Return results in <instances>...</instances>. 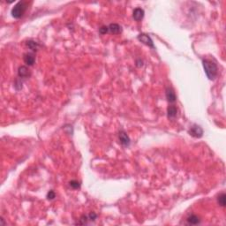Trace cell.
I'll list each match as a JSON object with an SVG mask.
<instances>
[{
    "instance_id": "4",
    "label": "cell",
    "mask_w": 226,
    "mask_h": 226,
    "mask_svg": "<svg viewBox=\"0 0 226 226\" xmlns=\"http://www.w3.org/2000/svg\"><path fill=\"white\" fill-rule=\"evenodd\" d=\"M138 40L141 42H143L144 44H146L147 46L151 47L153 49L155 48V45H154V42L152 39H151V37L149 35L146 34H140L138 35Z\"/></svg>"
},
{
    "instance_id": "15",
    "label": "cell",
    "mask_w": 226,
    "mask_h": 226,
    "mask_svg": "<svg viewBox=\"0 0 226 226\" xmlns=\"http://www.w3.org/2000/svg\"><path fill=\"white\" fill-rule=\"evenodd\" d=\"M69 185H70V186H71L73 189H79L80 187V182L77 181V180H72V181H70Z\"/></svg>"
},
{
    "instance_id": "9",
    "label": "cell",
    "mask_w": 226,
    "mask_h": 226,
    "mask_svg": "<svg viewBox=\"0 0 226 226\" xmlns=\"http://www.w3.org/2000/svg\"><path fill=\"white\" fill-rule=\"evenodd\" d=\"M18 75L20 76V78H27L31 75V73L29 72L28 68L25 66H22L19 68L18 70Z\"/></svg>"
},
{
    "instance_id": "2",
    "label": "cell",
    "mask_w": 226,
    "mask_h": 226,
    "mask_svg": "<svg viewBox=\"0 0 226 226\" xmlns=\"http://www.w3.org/2000/svg\"><path fill=\"white\" fill-rule=\"evenodd\" d=\"M26 10H27V4L23 1H20L12 9L11 14L14 19H20L24 15Z\"/></svg>"
},
{
    "instance_id": "13",
    "label": "cell",
    "mask_w": 226,
    "mask_h": 226,
    "mask_svg": "<svg viewBox=\"0 0 226 226\" xmlns=\"http://www.w3.org/2000/svg\"><path fill=\"white\" fill-rule=\"evenodd\" d=\"M27 45L30 50H32L33 51H35V50H37V49H38V47H39V43L36 42H34V41L33 40H29L27 41Z\"/></svg>"
},
{
    "instance_id": "7",
    "label": "cell",
    "mask_w": 226,
    "mask_h": 226,
    "mask_svg": "<svg viewBox=\"0 0 226 226\" xmlns=\"http://www.w3.org/2000/svg\"><path fill=\"white\" fill-rule=\"evenodd\" d=\"M24 62L27 64V66H33L35 62V57H34V54L32 52H27V53L24 54Z\"/></svg>"
},
{
    "instance_id": "18",
    "label": "cell",
    "mask_w": 226,
    "mask_h": 226,
    "mask_svg": "<svg viewBox=\"0 0 226 226\" xmlns=\"http://www.w3.org/2000/svg\"><path fill=\"white\" fill-rule=\"evenodd\" d=\"M87 220H89L88 219V216H82L80 217V222H79V224H86L87 222Z\"/></svg>"
},
{
    "instance_id": "16",
    "label": "cell",
    "mask_w": 226,
    "mask_h": 226,
    "mask_svg": "<svg viewBox=\"0 0 226 226\" xmlns=\"http://www.w3.org/2000/svg\"><path fill=\"white\" fill-rule=\"evenodd\" d=\"M55 197H56V193H55V192L52 191V190H50V191L48 193V194H47V199L50 200L55 199Z\"/></svg>"
},
{
    "instance_id": "8",
    "label": "cell",
    "mask_w": 226,
    "mask_h": 226,
    "mask_svg": "<svg viewBox=\"0 0 226 226\" xmlns=\"http://www.w3.org/2000/svg\"><path fill=\"white\" fill-rule=\"evenodd\" d=\"M133 17L136 21H140L144 17V10L140 7L135 8L133 13Z\"/></svg>"
},
{
    "instance_id": "1",
    "label": "cell",
    "mask_w": 226,
    "mask_h": 226,
    "mask_svg": "<svg viewBox=\"0 0 226 226\" xmlns=\"http://www.w3.org/2000/svg\"><path fill=\"white\" fill-rule=\"evenodd\" d=\"M202 65L208 78L209 80H215L218 73V67L216 62L210 59H202Z\"/></svg>"
},
{
    "instance_id": "10",
    "label": "cell",
    "mask_w": 226,
    "mask_h": 226,
    "mask_svg": "<svg viewBox=\"0 0 226 226\" xmlns=\"http://www.w3.org/2000/svg\"><path fill=\"white\" fill-rule=\"evenodd\" d=\"M177 113H178V108L175 106V105H170L167 109V114H168V118L169 119H174L176 118L177 116Z\"/></svg>"
},
{
    "instance_id": "14",
    "label": "cell",
    "mask_w": 226,
    "mask_h": 226,
    "mask_svg": "<svg viewBox=\"0 0 226 226\" xmlns=\"http://www.w3.org/2000/svg\"><path fill=\"white\" fill-rule=\"evenodd\" d=\"M217 201L219 203L220 206L222 207H225L226 204V195L224 193H222L221 194H219L218 198H217Z\"/></svg>"
},
{
    "instance_id": "11",
    "label": "cell",
    "mask_w": 226,
    "mask_h": 226,
    "mask_svg": "<svg viewBox=\"0 0 226 226\" xmlns=\"http://www.w3.org/2000/svg\"><path fill=\"white\" fill-rule=\"evenodd\" d=\"M109 32H111V33L112 34H119L122 32V28L120 27L119 24H116V23H111V24H110L109 26Z\"/></svg>"
},
{
    "instance_id": "12",
    "label": "cell",
    "mask_w": 226,
    "mask_h": 226,
    "mask_svg": "<svg viewBox=\"0 0 226 226\" xmlns=\"http://www.w3.org/2000/svg\"><path fill=\"white\" fill-rule=\"evenodd\" d=\"M187 223L188 224H192V225H195V224H200V219L197 216L195 215H191L190 216L187 217Z\"/></svg>"
},
{
    "instance_id": "5",
    "label": "cell",
    "mask_w": 226,
    "mask_h": 226,
    "mask_svg": "<svg viewBox=\"0 0 226 226\" xmlns=\"http://www.w3.org/2000/svg\"><path fill=\"white\" fill-rule=\"evenodd\" d=\"M119 138L120 142L123 146L125 147H128L131 143V140H130V138L129 136L127 135V133L125 131H120L119 133Z\"/></svg>"
},
{
    "instance_id": "6",
    "label": "cell",
    "mask_w": 226,
    "mask_h": 226,
    "mask_svg": "<svg viewBox=\"0 0 226 226\" xmlns=\"http://www.w3.org/2000/svg\"><path fill=\"white\" fill-rule=\"evenodd\" d=\"M165 95H166L167 101H168L170 103H175V102H176V100H177L176 94H175L174 90H173L171 87H168L166 88Z\"/></svg>"
},
{
    "instance_id": "17",
    "label": "cell",
    "mask_w": 226,
    "mask_h": 226,
    "mask_svg": "<svg viewBox=\"0 0 226 226\" xmlns=\"http://www.w3.org/2000/svg\"><path fill=\"white\" fill-rule=\"evenodd\" d=\"M99 32L102 34H105L109 32V27H107V26H103V27H101L99 28Z\"/></svg>"
},
{
    "instance_id": "3",
    "label": "cell",
    "mask_w": 226,
    "mask_h": 226,
    "mask_svg": "<svg viewBox=\"0 0 226 226\" xmlns=\"http://www.w3.org/2000/svg\"><path fill=\"white\" fill-rule=\"evenodd\" d=\"M189 133L191 136H193L194 138H201L203 135V130L198 125H193V127L189 129Z\"/></svg>"
},
{
    "instance_id": "19",
    "label": "cell",
    "mask_w": 226,
    "mask_h": 226,
    "mask_svg": "<svg viewBox=\"0 0 226 226\" xmlns=\"http://www.w3.org/2000/svg\"><path fill=\"white\" fill-rule=\"evenodd\" d=\"M97 217V215L95 212H91L89 215H88V219L91 220V221H95Z\"/></svg>"
}]
</instances>
